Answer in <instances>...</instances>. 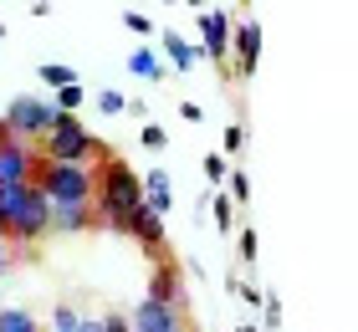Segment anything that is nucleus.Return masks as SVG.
I'll return each instance as SVG.
<instances>
[{
    "mask_svg": "<svg viewBox=\"0 0 358 332\" xmlns=\"http://www.w3.org/2000/svg\"><path fill=\"white\" fill-rule=\"evenodd\" d=\"M92 225V205H52V236H83Z\"/></svg>",
    "mask_w": 358,
    "mask_h": 332,
    "instance_id": "f8f14e48",
    "label": "nucleus"
},
{
    "mask_svg": "<svg viewBox=\"0 0 358 332\" xmlns=\"http://www.w3.org/2000/svg\"><path fill=\"white\" fill-rule=\"evenodd\" d=\"M159 41H164V57L174 72H194V62H200V46H189L179 31H159Z\"/></svg>",
    "mask_w": 358,
    "mask_h": 332,
    "instance_id": "ddd939ff",
    "label": "nucleus"
},
{
    "mask_svg": "<svg viewBox=\"0 0 358 332\" xmlns=\"http://www.w3.org/2000/svg\"><path fill=\"white\" fill-rule=\"evenodd\" d=\"M236 205H231V194H215V230H220V236H231V230H236Z\"/></svg>",
    "mask_w": 358,
    "mask_h": 332,
    "instance_id": "4be33fe9",
    "label": "nucleus"
},
{
    "mask_svg": "<svg viewBox=\"0 0 358 332\" xmlns=\"http://www.w3.org/2000/svg\"><path fill=\"white\" fill-rule=\"evenodd\" d=\"M164 189H169V169H159V164H154V169L143 174V194H164Z\"/></svg>",
    "mask_w": 358,
    "mask_h": 332,
    "instance_id": "cd10ccee",
    "label": "nucleus"
},
{
    "mask_svg": "<svg viewBox=\"0 0 358 332\" xmlns=\"http://www.w3.org/2000/svg\"><path fill=\"white\" fill-rule=\"evenodd\" d=\"M246 199H251V174L246 169H231V205L241 210Z\"/></svg>",
    "mask_w": 358,
    "mask_h": 332,
    "instance_id": "5701e85b",
    "label": "nucleus"
},
{
    "mask_svg": "<svg viewBox=\"0 0 358 332\" xmlns=\"http://www.w3.org/2000/svg\"><path fill=\"white\" fill-rule=\"evenodd\" d=\"M6 236H10L15 245H36V240H46V236H52V199H46L36 185H31L26 210H21V215H15V220L6 225Z\"/></svg>",
    "mask_w": 358,
    "mask_h": 332,
    "instance_id": "423d86ee",
    "label": "nucleus"
},
{
    "mask_svg": "<svg viewBox=\"0 0 358 332\" xmlns=\"http://www.w3.org/2000/svg\"><path fill=\"white\" fill-rule=\"evenodd\" d=\"M72 327H83V312H77L72 302H57L52 307V332H72Z\"/></svg>",
    "mask_w": 358,
    "mask_h": 332,
    "instance_id": "aec40b11",
    "label": "nucleus"
},
{
    "mask_svg": "<svg viewBox=\"0 0 358 332\" xmlns=\"http://www.w3.org/2000/svg\"><path fill=\"white\" fill-rule=\"evenodd\" d=\"M103 332H134V327H128V312H108V317H103Z\"/></svg>",
    "mask_w": 358,
    "mask_h": 332,
    "instance_id": "c85d7f7f",
    "label": "nucleus"
},
{
    "mask_svg": "<svg viewBox=\"0 0 358 332\" xmlns=\"http://www.w3.org/2000/svg\"><path fill=\"white\" fill-rule=\"evenodd\" d=\"M72 332H77V327H72Z\"/></svg>",
    "mask_w": 358,
    "mask_h": 332,
    "instance_id": "c9c22d12",
    "label": "nucleus"
},
{
    "mask_svg": "<svg viewBox=\"0 0 358 332\" xmlns=\"http://www.w3.org/2000/svg\"><path fill=\"white\" fill-rule=\"evenodd\" d=\"M10 271V251H0V276H6Z\"/></svg>",
    "mask_w": 358,
    "mask_h": 332,
    "instance_id": "473e14b6",
    "label": "nucleus"
},
{
    "mask_svg": "<svg viewBox=\"0 0 358 332\" xmlns=\"http://www.w3.org/2000/svg\"><path fill=\"white\" fill-rule=\"evenodd\" d=\"M220 143H225V154L236 159L241 148H246V123H225V138H220Z\"/></svg>",
    "mask_w": 358,
    "mask_h": 332,
    "instance_id": "a878e982",
    "label": "nucleus"
},
{
    "mask_svg": "<svg viewBox=\"0 0 358 332\" xmlns=\"http://www.w3.org/2000/svg\"><path fill=\"white\" fill-rule=\"evenodd\" d=\"M36 154H41L46 164H87V169H92V164H97V159H108L113 148H103V143H97L92 133L72 118V113H57L52 133H46V138L36 143Z\"/></svg>",
    "mask_w": 358,
    "mask_h": 332,
    "instance_id": "f03ea898",
    "label": "nucleus"
},
{
    "mask_svg": "<svg viewBox=\"0 0 358 332\" xmlns=\"http://www.w3.org/2000/svg\"><path fill=\"white\" fill-rule=\"evenodd\" d=\"M36 77H41L52 92H62V87H72V82H77V66H67V62H46Z\"/></svg>",
    "mask_w": 358,
    "mask_h": 332,
    "instance_id": "dca6fc26",
    "label": "nucleus"
},
{
    "mask_svg": "<svg viewBox=\"0 0 358 332\" xmlns=\"http://www.w3.org/2000/svg\"><path fill=\"white\" fill-rule=\"evenodd\" d=\"M138 143L149 148V154H164V148H169V133H164V123L143 118V128H138Z\"/></svg>",
    "mask_w": 358,
    "mask_h": 332,
    "instance_id": "a211bd4d",
    "label": "nucleus"
},
{
    "mask_svg": "<svg viewBox=\"0 0 358 332\" xmlns=\"http://www.w3.org/2000/svg\"><path fill=\"white\" fill-rule=\"evenodd\" d=\"M123 236H134V240H138L149 256H159V261H164V215H154L149 205H138V210L123 220Z\"/></svg>",
    "mask_w": 358,
    "mask_h": 332,
    "instance_id": "9b49d317",
    "label": "nucleus"
},
{
    "mask_svg": "<svg viewBox=\"0 0 358 332\" xmlns=\"http://www.w3.org/2000/svg\"><path fill=\"white\" fill-rule=\"evenodd\" d=\"M128 327H134V332H189L194 322L185 317V312H174L164 302H154V296H143V302H134V312H128Z\"/></svg>",
    "mask_w": 358,
    "mask_h": 332,
    "instance_id": "0eeeda50",
    "label": "nucleus"
},
{
    "mask_svg": "<svg viewBox=\"0 0 358 332\" xmlns=\"http://www.w3.org/2000/svg\"><path fill=\"white\" fill-rule=\"evenodd\" d=\"M31 185L52 199V205H92V169L87 164H46L41 159Z\"/></svg>",
    "mask_w": 358,
    "mask_h": 332,
    "instance_id": "20e7f679",
    "label": "nucleus"
},
{
    "mask_svg": "<svg viewBox=\"0 0 358 332\" xmlns=\"http://www.w3.org/2000/svg\"><path fill=\"white\" fill-rule=\"evenodd\" d=\"M179 118H185V123L194 128V123H200V118H205V108H200V103H179Z\"/></svg>",
    "mask_w": 358,
    "mask_h": 332,
    "instance_id": "2f4dec72",
    "label": "nucleus"
},
{
    "mask_svg": "<svg viewBox=\"0 0 358 332\" xmlns=\"http://www.w3.org/2000/svg\"><path fill=\"white\" fill-rule=\"evenodd\" d=\"M143 205V174L134 169L128 159L108 154L92 164V220L103 230H118L123 236V220Z\"/></svg>",
    "mask_w": 358,
    "mask_h": 332,
    "instance_id": "f257e3e1",
    "label": "nucleus"
},
{
    "mask_svg": "<svg viewBox=\"0 0 358 332\" xmlns=\"http://www.w3.org/2000/svg\"><path fill=\"white\" fill-rule=\"evenodd\" d=\"M6 245H10V236H6V225H0V251H6Z\"/></svg>",
    "mask_w": 358,
    "mask_h": 332,
    "instance_id": "f704fd0d",
    "label": "nucleus"
},
{
    "mask_svg": "<svg viewBox=\"0 0 358 332\" xmlns=\"http://www.w3.org/2000/svg\"><path fill=\"white\" fill-rule=\"evenodd\" d=\"M256 327H262V332H276V327H282V302H276V291L266 296V307H262V322H256Z\"/></svg>",
    "mask_w": 358,
    "mask_h": 332,
    "instance_id": "b1692460",
    "label": "nucleus"
},
{
    "mask_svg": "<svg viewBox=\"0 0 358 332\" xmlns=\"http://www.w3.org/2000/svg\"><path fill=\"white\" fill-rule=\"evenodd\" d=\"M143 296H154V302H164L174 312H185L189 317V291H185V271H179L174 261H159L154 271H149V291Z\"/></svg>",
    "mask_w": 358,
    "mask_h": 332,
    "instance_id": "1a4fd4ad",
    "label": "nucleus"
},
{
    "mask_svg": "<svg viewBox=\"0 0 358 332\" xmlns=\"http://www.w3.org/2000/svg\"><path fill=\"white\" fill-rule=\"evenodd\" d=\"M256 251H262V240H256V230H241V236H236V256H241V261L251 266V261H256Z\"/></svg>",
    "mask_w": 358,
    "mask_h": 332,
    "instance_id": "bb28decb",
    "label": "nucleus"
},
{
    "mask_svg": "<svg viewBox=\"0 0 358 332\" xmlns=\"http://www.w3.org/2000/svg\"><path fill=\"white\" fill-rule=\"evenodd\" d=\"M97 108H103V118H118V113H128V92L103 87V92H97Z\"/></svg>",
    "mask_w": 358,
    "mask_h": 332,
    "instance_id": "412c9836",
    "label": "nucleus"
},
{
    "mask_svg": "<svg viewBox=\"0 0 358 332\" xmlns=\"http://www.w3.org/2000/svg\"><path fill=\"white\" fill-rule=\"evenodd\" d=\"M205 174L210 179H225V154H205Z\"/></svg>",
    "mask_w": 358,
    "mask_h": 332,
    "instance_id": "c756f323",
    "label": "nucleus"
},
{
    "mask_svg": "<svg viewBox=\"0 0 358 332\" xmlns=\"http://www.w3.org/2000/svg\"><path fill=\"white\" fill-rule=\"evenodd\" d=\"M236 332H262V327H256V322H241V327H236Z\"/></svg>",
    "mask_w": 358,
    "mask_h": 332,
    "instance_id": "72a5a7b5",
    "label": "nucleus"
},
{
    "mask_svg": "<svg viewBox=\"0 0 358 332\" xmlns=\"http://www.w3.org/2000/svg\"><path fill=\"white\" fill-rule=\"evenodd\" d=\"M0 332H41L31 307H0Z\"/></svg>",
    "mask_w": 358,
    "mask_h": 332,
    "instance_id": "2eb2a0df",
    "label": "nucleus"
},
{
    "mask_svg": "<svg viewBox=\"0 0 358 332\" xmlns=\"http://www.w3.org/2000/svg\"><path fill=\"white\" fill-rule=\"evenodd\" d=\"M189 332H194V327H189Z\"/></svg>",
    "mask_w": 358,
    "mask_h": 332,
    "instance_id": "e433bc0d",
    "label": "nucleus"
},
{
    "mask_svg": "<svg viewBox=\"0 0 358 332\" xmlns=\"http://www.w3.org/2000/svg\"><path fill=\"white\" fill-rule=\"evenodd\" d=\"M200 21V41H205V52L200 57H210L220 66V77H231V26H236V15L231 10H220V6H210V10H200L194 15Z\"/></svg>",
    "mask_w": 358,
    "mask_h": 332,
    "instance_id": "39448f33",
    "label": "nucleus"
},
{
    "mask_svg": "<svg viewBox=\"0 0 358 332\" xmlns=\"http://www.w3.org/2000/svg\"><path fill=\"white\" fill-rule=\"evenodd\" d=\"M236 296H241V302H246V307H266V296L256 291V287H246V281H241V291H236Z\"/></svg>",
    "mask_w": 358,
    "mask_h": 332,
    "instance_id": "7c9ffc66",
    "label": "nucleus"
},
{
    "mask_svg": "<svg viewBox=\"0 0 358 332\" xmlns=\"http://www.w3.org/2000/svg\"><path fill=\"white\" fill-rule=\"evenodd\" d=\"M57 123V108H52V97H10L6 103V118H0V138H15V143H31L36 148L46 133H52Z\"/></svg>",
    "mask_w": 358,
    "mask_h": 332,
    "instance_id": "7ed1b4c3",
    "label": "nucleus"
},
{
    "mask_svg": "<svg viewBox=\"0 0 358 332\" xmlns=\"http://www.w3.org/2000/svg\"><path fill=\"white\" fill-rule=\"evenodd\" d=\"M36 169H41V154L31 143L0 138V189H6V185H31Z\"/></svg>",
    "mask_w": 358,
    "mask_h": 332,
    "instance_id": "6e6552de",
    "label": "nucleus"
},
{
    "mask_svg": "<svg viewBox=\"0 0 358 332\" xmlns=\"http://www.w3.org/2000/svg\"><path fill=\"white\" fill-rule=\"evenodd\" d=\"M123 26L134 36H154V15H143V10H123Z\"/></svg>",
    "mask_w": 358,
    "mask_h": 332,
    "instance_id": "393cba45",
    "label": "nucleus"
},
{
    "mask_svg": "<svg viewBox=\"0 0 358 332\" xmlns=\"http://www.w3.org/2000/svg\"><path fill=\"white\" fill-rule=\"evenodd\" d=\"M128 72H134V77H149V82H159V77H164V62H159V57L149 52V46H143V52H134V57H128Z\"/></svg>",
    "mask_w": 358,
    "mask_h": 332,
    "instance_id": "f3484780",
    "label": "nucleus"
},
{
    "mask_svg": "<svg viewBox=\"0 0 358 332\" xmlns=\"http://www.w3.org/2000/svg\"><path fill=\"white\" fill-rule=\"evenodd\" d=\"M87 103V92H83V82H72V87H62V92H52V108L57 113H72L77 118V108Z\"/></svg>",
    "mask_w": 358,
    "mask_h": 332,
    "instance_id": "6ab92c4d",
    "label": "nucleus"
},
{
    "mask_svg": "<svg viewBox=\"0 0 358 332\" xmlns=\"http://www.w3.org/2000/svg\"><path fill=\"white\" fill-rule=\"evenodd\" d=\"M26 199H31V185H6L0 189V225H10L15 215L26 210Z\"/></svg>",
    "mask_w": 358,
    "mask_h": 332,
    "instance_id": "4468645a",
    "label": "nucleus"
},
{
    "mask_svg": "<svg viewBox=\"0 0 358 332\" xmlns=\"http://www.w3.org/2000/svg\"><path fill=\"white\" fill-rule=\"evenodd\" d=\"M231 52H236V77H251L256 66H262V26H256L251 15L231 26Z\"/></svg>",
    "mask_w": 358,
    "mask_h": 332,
    "instance_id": "9d476101",
    "label": "nucleus"
}]
</instances>
